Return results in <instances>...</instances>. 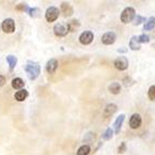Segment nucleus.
<instances>
[{"mask_svg": "<svg viewBox=\"0 0 155 155\" xmlns=\"http://www.w3.org/2000/svg\"><path fill=\"white\" fill-rule=\"evenodd\" d=\"M24 70H25L29 79L34 80L36 79L40 74V65L36 62H27L24 66Z\"/></svg>", "mask_w": 155, "mask_h": 155, "instance_id": "1", "label": "nucleus"}, {"mask_svg": "<svg viewBox=\"0 0 155 155\" xmlns=\"http://www.w3.org/2000/svg\"><path fill=\"white\" fill-rule=\"evenodd\" d=\"M134 16H136V10L131 7H128V8L124 9V11L120 14V21L124 24H128L134 21Z\"/></svg>", "mask_w": 155, "mask_h": 155, "instance_id": "2", "label": "nucleus"}, {"mask_svg": "<svg viewBox=\"0 0 155 155\" xmlns=\"http://www.w3.org/2000/svg\"><path fill=\"white\" fill-rule=\"evenodd\" d=\"M53 31L54 35L58 37H64L66 36L68 31H70V25L68 24H63V23H58L53 27Z\"/></svg>", "mask_w": 155, "mask_h": 155, "instance_id": "3", "label": "nucleus"}, {"mask_svg": "<svg viewBox=\"0 0 155 155\" xmlns=\"http://www.w3.org/2000/svg\"><path fill=\"white\" fill-rule=\"evenodd\" d=\"M60 15V10L57 8V7H49L47 9L46 13H45V16H46V20L48 22H54L58 20Z\"/></svg>", "mask_w": 155, "mask_h": 155, "instance_id": "4", "label": "nucleus"}, {"mask_svg": "<svg viewBox=\"0 0 155 155\" xmlns=\"http://www.w3.org/2000/svg\"><path fill=\"white\" fill-rule=\"evenodd\" d=\"M1 29L7 34H11L15 31V23L13 21V18H9L3 20V22L1 23Z\"/></svg>", "mask_w": 155, "mask_h": 155, "instance_id": "5", "label": "nucleus"}, {"mask_svg": "<svg viewBox=\"0 0 155 155\" xmlns=\"http://www.w3.org/2000/svg\"><path fill=\"white\" fill-rule=\"evenodd\" d=\"M128 65H129L128 59L124 55H120L114 61V66L116 67L118 71H126L128 68Z\"/></svg>", "mask_w": 155, "mask_h": 155, "instance_id": "6", "label": "nucleus"}, {"mask_svg": "<svg viewBox=\"0 0 155 155\" xmlns=\"http://www.w3.org/2000/svg\"><path fill=\"white\" fill-rule=\"evenodd\" d=\"M93 38H94V35H93L92 31H83L79 36V42L81 45H90L92 42Z\"/></svg>", "mask_w": 155, "mask_h": 155, "instance_id": "7", "label": "nucleus"}, {"mask_svg": "<svg viewBox=\"0 0 155 155\" xmlns=\"http://www.w3.org/2000/svg\"><path fill=\"white\" fill-rule=\"evenodd\" d=\"M101 41L103 45L106 46H110V45H113L114 42L116 41V34L114 31H107L101 37Z\"/></svg>", "mask_w": 155, "mask_h": 155, "instance_id": "8", "label": "nucleus"}, {"mask_svg": "<svg viewBox=\"0 0 155 155\" xmlns=\"http://www.w3.org/2000/svg\"><path fill=\"white\" fill-rule=\"evenodd\" d=\"M142 124V118L140 116L139 114L134 113L131 115L130 117V120H129V126L131 129H138L140 126Z\"/></svg>", "mask_w": 155, "mask_h": 155, "instance_id": "9", "label": "nucleus"}, {"mask_svg": "<svg viewBox=\"0 0 155 155\" xmlns=\"http://www.w3.org/2000/svg\"><path fill=\"white\" fill-rule=\"evenodd\" d=\"M125 120V115L124 114H120L116 119H115V122L113 124V127H114V134H118L119 131H120V128L123 126V123Z\"/></svg>", "mask_w": 155, "mask_h": 155, "instance_id": "10", "label": "nucleus"}, {"mask_svg": "<svg viewBox=\"0 0 155 155\" xmlns=\"http://www.w3.org/2000/svg\"><path fill=\"white\" fill-rule=\"evenodd\" d=\"M58 61L55 59H50L48 62H47V65H46V70L47 72L49 73V74H54L55 71L58 70Z\"/></svg>", "mask_w": 155, "mask_h": 155, "instance_id": "11", "label": "nucleus"}, {"mask_svg": "<svg viewBox=\"0 0 155 155\" xmlns=\"http://www.w3.org/2000/svg\"><path fill=\"white\" fill-rule=\"evenodd\" d=\"M117 111V105L114 103H110L105 106V109L103 111V117L107 118V117H111L115 112Z\"/></svg>", "mask_w": 155, "mask_h": 155, "instance_id": "12", "label": "nucleus"}, {"mask_svg": "<svg viewBox=\"0 0 155 155\" xmlns=\"http://www.w3.org/2000/svg\"><path fill=\"white\" fill-rule=\"evenodd\" d=\"M11 85H12L13 89H15V90H22V89H23V87L25 86V81H24L22 78L16 77V78H13V79H12V83H11Z\"/></svg>", "mask_w": 155, "mask_h": 155, "instance_id": "13", "label": "nucleus"}, {"mask_svg": "<svg viewBox=\"0 0 155 155\" xmlns=\"http://www.w3.org/2000/svg\"><path fill=\"white\" fill-rule=\"evenodd\" d=\"M27 97H28V91L25 90V89L16 91L15 94H14V98H15V100L18 101V102H23Z\"/></svg>", "mask_w": 155, "mask_h": 155, "instance_id": "14", "label": "nucleus"}, {"mask_svg": "<svg viewBox=\"0 0 155 155\" xmlns=\"http://www.w3.org/2000/svg\"><path fill=\"white\" fill-rule=\"evenodd\" d=\"M140 41H139V37L138 36H132L131 39L129 41V48L134 51L136 50H140Z\"/></svg>", "mask_w": 155, "mask_h": 155, "instance_id": "15", "label": "nucleus"}, {"mask_svg": "<svg viewBox=\"0 0 155 155\" xmlns=\"http://www.w3.org/2000/svg\"><path fill=\"white\" fill-rule=\"evenodd\" d=\"M155 27V18L154 16H151L150 18H147V22L144 23V26H143V29L144 31H152V29H154Z\"/></svg>", "mask_w": 155, "mask_h": 155, "instance_id": "16", "label": "nucleus"}, {"mask_svg": "<svg viewBox=\"0 0 155 155\" xmlns=\"http://www.w3.org/2000/svg\"><path fill=\"white\" fill-rule=\"evenodd\" d=\"M122 90V86L119 85L118 83H112L109 86V91L112 94H119Z\"/></svg>", "mask_w": 155, "mask_h": 155, "instance_id": "17", "label": "nucleus"}, {"mask_svg": "<svg viewBox=\"0 0 155 155\" xmlns=\"http://www.w3.org/2000/svg\"><path fill=\"white\" fill-rule=\"evenodd\" d=\"M61 11H62L66 16H70L73 14V8L70 3L63 2L62 5H61Z\"/></svg>", "mask_w": 155, "mask_h": 155, "instance_id": "18", "label": "nucleus"}, {"mask_svg": "<svg viewBox=\"0 0 155 155\" xmlns=\"http://www.w3.org/2000/svg\"><path fill=\"white\" fill-rule=\"evenodd\" d=\"M5 60H7V62H8V64H9L10 71L14 70V67L16 66V63H18V58L14 57V55H8V57L5 58Z\"/></svg>", "mask_w": 155, "mask_h": 155, "instance_id": "19", "label": "nucleus"}, {"mask_svg": "<svg viewBox=\"0 0 155 155\" xmlns=\"http://www.w3.org/2000/svg\"><path fill=\"white\" fill-rule=\"evenodd\" d=\"M89 153H90V147H89L88 144H84L78 149L76 154L77 155H89Z\"/></svg>", "mask_w": 155, "mask_h": 155, "instance_id": "20", "label": "nucleus"}, {"mask_svg": "<svg viewBox=\"0 0 155 155\" xmlns=\"http://www.w3.org/2000/svg\"><path fill=\"white\" fill-rule=\"evenodd\" d=\"M114 136V130L112 128H107V129L104 131V134H102V138L104 140H111Z\"/></svg>", "mask_w": 155, "mask_h": 155, "instance_id": "21", "label": "nucleus"}, {"mask_svg": "<svg viewBox=\"0 0 155 155\" xmlns=\"http://www.w3.org/2000/svg\"><path fill=\"white\" fill-rule=\"evenodd\" d=\"M143 22H147V18H145L144 16H141V15H139V14H137V15L134 16V25H140V24H142Z\"/></svg>", "mask_w": 155, "mask_h": 155, "instance_id": "22", "label": "nucleus"}, {"mask_svg": "<svg viewBox=\"0 0 155 155\" xmlns=\"http://www.w3.org/2000/svg\"><path fill=\"white\" fill-rule=\"evenodd\" d=\"M27 13H28V15L31 16V18H37L39 15V13H40V10L38 8H29Z\"/></svg>", "mask_w": 155, "mask_h": 155, "instance_id": "23", "label": "nucleus"}, {"mask_svg": "<svg viewBox=\"0 0 155 155\" xmlns=\"http://www.w3.org/2000/svg\"><path fill=\"white\" fill-rule=\"evenodd\" d=\"M147 97L151 101H155V85L150 87V89L147 91Z\"/></svg>", "mask_w": 155, "mask_h": 155, "instance_id": "24", "label": "nucleus"}, {"mask_svg": "<svg viewBox=\"0 0 155 155\" xmlns=\"http://www.w3.org/2000/svg\"><path fill=\"white\" fill-rule=\"evenodd\" d=\"M134 80L131 79V77H129V76H126V77L123 79V84H124L125 87H130L131 85H134Z\"/></svg>", "mask_w": 155, "mask_h": 155, "instance_id": "25", "label": "nucleus"}, {"mask_svg": "<svg viewBox=\"0 0 155 155\" xmlns=\"http://www.w3.org/2000/svg\"><path fill=\"white\" fill-rule=\"evenodd\" d=\"M138 37H139L140 44H145V42L150 41V37L147 36V35H145V34H141V35H139Z\"/></svg>", "mask_w": 155, "mask_h": 155, "instance_id": "26", "label": "nucleus"}, {"mask_svg": "<svg viewBox=\"0 0 155 155\" xmlns=\"http://www.w3.org/2000/svg\"><path fill=\"white\" fill-rule=\"evenodd\" d=\"M126 149H127V147H126V143L125 142H122L120 143V145L118 147V153H120V154H123V153H125L126 152Z\"/></svg>", "mask_w": 155, "mask_h": 155, "instance_id": "27", "label": "nucleus"}, {"mask_svg": "<svg viewBox=\"0 0 155 155\" xmlns=\"http://www.w3.org/2000/svg\"><path fill=\"white\" fill-rule=\"evenodd\" d=\"M92 139H94V134L89 132V134H87V136L84 138V141H85V142H88V141H91Z\"/></svg>", "mask_w": 155, "mask_h": 155, "instance_id": "28", "label": "nucleus"}, {"mask_svg": "<svg viewBox=\"0 0 155 155\" xmlns=\"http://www.w3.org/2000/svg\"><path fill=\"white\" fill-rule=\"evenodd\" d=\"M5 76L0 75V87L5 86Z\"/></svg>", "mask_w": 155, "mask_h": 155, "instance_id": "29", "label": "nucleus"}, {"mask_svg": "<svg viewBox=\"0 0 155 155\" xmlns=\"http://www.w3.org/2000/svg\"><path fill=\"white\" fill-rule=\"evenodd\" d=\"M127 51H128V49H126V48H124V47H122V48L117 49V52H118V53H126Z\"/></svg>", "mask_w": 155, "mask_h": 155, "instance_id": "30", "label": "nucleus"}]
</instances>
